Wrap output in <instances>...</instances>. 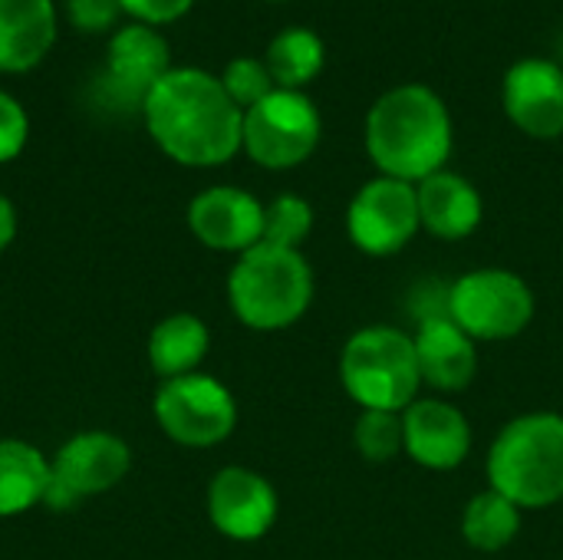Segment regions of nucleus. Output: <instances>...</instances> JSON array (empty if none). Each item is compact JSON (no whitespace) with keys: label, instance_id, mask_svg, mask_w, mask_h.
I'll list each match as a JSON object with an SVG mask.
<instances>
[{"label":"nucleus","instance_id":"nucleus-27","mask_svg":"<svg viewBox=\"0 0 563 560\" xmlns=\"http://www.w3.org/2000/svg\"><path fill=\"white\" fill-rule=\"evenodd\" d=\"M66 17L82 33H102L112 30L125 13L119 0H66Z\"/></svg>","mask_w":563,"mask_h":560},{"label":"nucleus","instance_id":"nucleus-2","mask_svg":"<svg viewBox=\"0 0 563 560\" xmlns=\"http://www.w3.org/2000/svg\"><path fill=\"white\" fill-rule=\"evenodd\" d=\"M366 152L379 175L419 185L452 155V116L442 96L422 83L386 89L366 112Z\"/></svg>","mask_w":563,"mask_h":560},{"label":"nucleus","instance_id":"nucleus-8","mask_svg":"<svg viewBox=\"0 0 563 560\" xmlns=\"http://www.w3.org/2000/svg\"><path fill=\"white\" fill-rule=\"evenodd\" d=\"M152 409L162 432L185 449L221 446L238 426V403L231 389L208 373L165 380Z\"/></svg>","mask_w":563,"mask_h":560},{"label":"nucleus","instance_id":"nucleus-26","mask_svg":"<svg viewBox=\"0 0 563 560\" xmlns=\"http://www.w3.org/2000/svg\"><path fill=\"white\" fill-rule=\"evenodd\" d=\"M30 139V116L16 96L0 89V165L13 162Z\"/></svg>","mask_w":563,"mask_h":560},{"label":"nucleus","instance_id":"nucleus-12","mask_svg":"<svg viewBox=\"0 0 563 560\" xmlns=\"http://www.w3.org/2000/svg\"><path fill=\"white\" fill-rule=\"evenodd\" d=\"M501 106L515 129L531 139L563 135V69L554 59L525 56L501 79Z\"/></svg>","mask_w":563,"mask_h":560},{"label":"nucleus","instance_id":"nucleus-14","mask_svg":"<svg viewBox=\"0 0 563 560\" xmlns=\"http://www.w3.org/2000/svg\"><path fill=\"white\" fill-rule=\"evenodd\" d=\"M172 69V50L155 26L145 23H122L109 46H106V79L102 89L119 106L142 109L148 89Z\"/></svg>","mask_w":563,"mask_h":560},{"label":"nucleus","instance_id":"nucleus-3","mask_svg":"<svg viewBox=\"0 0 563 560\" xmlns=\"http://www.w3.org/2000/svg\"><path fill=\"white\" fill-rule=\"evenodd\" d=\"M488 482L521 512L563 502V416L528 413L511 419L488 449Z\"/></svg>","mask_w":563,"mask_h":560},{"label":"nucleus","instance_id":"nucleus-29","mask_svg":"<svg viewBox=\"0 0 563 560\" xmlns=\"http://www.w3.org/2000/svg\"><path fill=\"white\" fill-rule=\"evenodd\" d=\"M16 238V208L7 195H0V254L13 244Z\"/></svg>","mask_w":563,"mask_h":560},{"label":"nucleus","instance_id":"nucleus-6","mask_svg":"<svg viewBox=\"0 0 563 560\" xmlns=\"http://www.w3.org/2000/svg\"><path fill=\"white\" fill-rule=\"evenodd\" d=\"M538 300L525 277L505 267H478L449 287V317L478 343L511 340L534 320Z\"/></svg>","mask_w":563,"mask_h":560},{"label":"nucleus","instance_id":"nucleus-11","mask_svg":"<svg viewBox=\"0 0 563 560\" xmlns=\"http://www.w3.org/2000/svg\"><path fill=\"white\" fill-rule=\"evenodd\" d=\"M277 508L274 485L244 465L221 469L208 485V518L214 531L231 541H261L274 528Z\"/></svg>","mask_w":563,"mask_h":560},{"label":"nucleus","instance_id":"nucleus-23","mask_svg":"<svg viewBox=\"0 0 563 560\" xmlns=\"http://www.w3.org/2000/svg\"><path fill=\"white\" fill-rule=\"evenodd\" d=\"M353 442L366 462H393L399 452H406V432H402V413H383V409H363L353 429Z\"/></svg>","mask_w":563,"mask_h":560},{"label":"nucleus","instance_id":"nucleus-24","mask_svg":"<svg viewBox=\"0 0 563 560\" xmlns=\"http://www.w3.org/2000/svg\"><path fill=\"white\" fill-rule=\"evenodd\" d=\"M313 231V208L300 195H277L264 205V244L300 251V244Z\"/></svg>","mask_w":563,"mask_h":560},{"label":"nucleus","instance_id":"nucleus-16","mask_svg":"<svg viewBox=\"0 0 563 560\" xmlns=\"http://www.w3.org/2000/svg\"><path fill=\"white\" fill-rule=\"evenodd\" d=\"M412 343H416L422 386L435 393H459L475 380L478 347L449 314L422 317L419 330L412 333Z\"/></svg>","mask_w":563,"mask_h":560},{"label":"nucleus","instance_id":"nucleus-19","mask_svg":"<svg viewBox=\"0 0 563 560\" xmlns=\"http://www.w3.org/2000/svg\"><path fill=\"white\" fill-rule=\"evenodd\" d=\"M53 465L46 455L20 439H0V518L23 515L46 502Z\"/></svg>","mask_w":563,"mask_h":560},{"label":"nucleus","instance_id":"nucleus-18","mask_svg":"<svg viewBox=\"0 0 563 560\" xmlns=\"http://www.w3.org/2000/svg\"><path fill=\"white\" fill-rule=\"evenodd\" d=\"M53 0H0V73L36 69L56 43Z\"/></svg>","mask_w":563,"mask_h":560},{"label":"nucleus","instance_id":"nucleus-20","mask_svg":"<svg viewBox=\"0 0 563 560\" xmlns=\"http://www.w3.org/2000/svg\"><path fill=\"white\" fill-rule=\"evenodd\" d=\"M208 347H211V333L201 317L172 314L148 333V366L162 383L178 380L198 373L201 360L208 356Z\"/></svg>","mask_w":563,"mask_h":560},{"label":"nucleus","instance_id":"nucleus-30","mask_svg":"<svg viewBox=\"0 0 563 560\" xmlns=\"http://www.w3.org/2000/svg\"><path fill=\"white\" fill-rule=\"evenodd\" d=\"M271 3H284V0H271Z\"/></svg>","mask_w":563,"mask_h":560},{"label":"nucleus","instance_id":"nucleus-7","mask_svg":"<svg viewBox=\"0 0 563 560\" xmlns=\"http://www.w3.org/2000/svg\"><path fill=\"white\" fill-rule=\"evenodd\" d=\"M323 135V119L317 102L297 89H274L267 99L244 112L241 152L261 168L287 172L303 165Z\"/></svg>","mask_w":563,"mask_h":560},{"label":"nucleus","instance_id":"nucleus-9","mask_svg":"<svg viewBox=\"0 0 563 560\" xmlns=\"http://www.w3.org/2000/svg\"><path fill=\"white\" fill-rule=\"evenodd\" d=\"M419 198L416 185L376 175L369 178L346 208V234L369 257H393L419 234Z\"/></svg>","mask_w":563,"mask_h":560},{"label":"nucleus","instance_id":"nucleus-25","mask_svg":"<svg viewBox=\"0 0 563 560\" xmlns=\"http://www.w3.org/2000/svg\"><path fill=\"white\" fill-rule=\"evenodd\" d=\"M218 79H221L224 92L234 99V106H238L241 112H247L251 106H257L261 99H267V96L277 89V83H274L267 63L257 59V56H238V59H231V63L221 69Z\"/></svg>","mask_w":563,"mask_h":560},{"label":"nucleus","instance_id":"nucleus-17","mask_svg":"<svg viewBox=\"0 0 563 560\" xmlns=\"http://www.w3.org/2000/svg\"><path fill=\"white\" fill-rule=\"evenodd\" d=\"M419 198V221L439 241H462L478 231L485 218V201L478 188L459 172H435L416 185Z\"/></svg>","mask_w":563,"mask_h":560},{"label":"nucleus","instance_id":"nucleus-22","mask_svg":"<svg viewBox=\"0 0 563 560\" xmlns=\"http://www.w3.org/2000/svg\"><path fill=\"white\" fill-rule=\"evenodd\" d=\"M521 531V508L495 488L478 492L462 512V538L468 548L495 554L505 551Z\"/></svg>","mask_w":563,"mask_h":560},{"label":"nucleus","instance_id":"nucleus-13","mask_svg":"<svg viewBox=\"0 0 563 560\" xmlns=\"http://www.w3.org/2000/svg\"><path fill=\"white\" fill-rule=\"evenodd\" d=\"M188 228L205 248L241 257L264 241V205L238 185H214L191 198Z\"/></svg>","mask_w":563,"mask_h":560},{"label":"nucleus","instance_id":"nucleus-28","mask_svg":"<svg viewBox=\"0 0 563 560\" xmlns=\"http://www.w3.org/2000/svg\"><path fill=\"white\" fill-rule=\"evenodd\" d=\"M122 3V13L135 23H145V26H165V23H175L181 20L195 0H119Z\"/></svg>","mask_w":563,"mask_h":560},{"label":"nucleus","instance_id":"nucleus-4","mask_svg":"<svg viewBox=\"0 0 563 560\" xmlns=\"http://www.w3.org/2000/svg\"><path fill=\"white\" fill-rule=\"evenodd\" d=\"M313 300V271L300 251L254 244L228 274V304L234 317L261 333L294 327Z\"/></svg>","mask_w":563,"mask_h":560},{"label":"nucleus","instance_id":"nucleus-1","mask_svg":"<svg viewBox=\"0 0 563 560\" xmlns=\"http://www.w3.org/2000/svg\"><path fill=\"white\" fill-rule=\"evenodd\" d=\"M139 112L152 142L178 165L214 168L241 152L244 112L201 66H172Z\"/></svg>","mask_w":563,"mask_h":560},{"label":"nucleus","instance_id":"nucleus-15","mask_svg":"<svg viewBox=\"0 0 563 560\" xmlns=\"http://www.w3.org/2000/svg\"><path fill=\"white\" fill-rule=\"evenodd\" d=\"M406 455L432 472L459 469L472 452V426L465 413L445 399H416L402 409Z\"/></svg>","mask_w":563,"mask_h":560},{"label":"nucleus","instance_id":"nucleus-5","mask_svg":"<svg viewBox=\"0 0 563 560\" xmlns=\"http://www.w3.org/2000/svg\"><path fill=\"white\" fill-rule=\"evenodd\" d=\"M340 380L360 409L402 413L419 399L422 373L416 343L399 327H363L340 353Z\"/></svg>","mask_w":563,"mask_h":560},{"label":"nucleus","instance_id":"nucleus-21","mask_svg":"<svg viewBox=\"0 0 563 560\" xmlns=\"http://www.w3.org/2000/svg\"><path fill=\"white\" fill-rule=\"evenodd\" d=\"M264 63L277 89L303 92V86H310L327 66V43L310 26H287L267 43Z\"/></svg>","mask_w":563,"mask_h":560},{"label":"nucleus","instance_id":"nucleus-10","mask_svg":"<svg viewBox=\"0 0 563 560\" xmlns=\"http://www.w3.org/2000/svg\"><path fill=\"white\" fill-rule=\"evenodd\" d=\"M49 465H53V485L46 502L66 508L76 505L79 498H92L115 488L132 469V449L115 432L89 429L66 439Z\"/></svg>","mask_w":563,"mask_h":560}]
</instances>
